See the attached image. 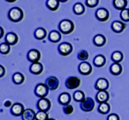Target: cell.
Segmentation results:
<instances>
[{
  "instance_id": "cell-24",
  "label": "cell",
  "mask_w": 129,
  "mask_h": 120,
  "mask_svg": "<svg viewBox=\"0 0 129 120\" xmlns=\"http://www.w3.org/2000/svg\"><path fill=\"white\" fill-rule=\"evenodd\" d=\"M46 5L50 10H57L59 7V0H47Z\"/></svg>"
},
{
  "instance_id": "cell-2",
  "label": "cell",
  "mask_w": 129,
  "mask_h": 120,
  "mask_svg": "<svg viewBox=\"0 0 129 120\" xmlns=\"http://www.w3.org/2000/svg\"><path fill=\"white\" fill-rule=\"evenodd\" d=\"M59 32L64 35H68V34L72 33L74 29V24L69 19H64L60 21L59 24Z\"/></svg>"
},
{
  "instance_id": "cell-39",
  "label": "cell",
  "mask_w": 129,
  "mask_h": 120,
  "mask_svg": "<svg viewBox=\"0 0 129 120\" xmlns=\"http://www.w3.org/2000/svg\"><path fill=\"white\" fill-rule=\"evenodd\" d=\"M5 74V68L4 66H2V65H0V78L4 77Z\"/></svg>"
},
{
  "instance_id": "cell-8",
  "label": "cell",
  "mask_w": 129,
  "mask_h": 120,
  "mask_svg": "<svg viewBox=\"0 0 129 120\" xmlns=\"http://www.w3.org/2000/svg\"><path fill=\"white\" fill-rule=\"evenodd\" d=\"M45 84L47 85V87H48L49 90H53V91H54V90L58 89V87H59V81L54 76H50L47 79Z\"/></svg>"
},
{
  "instance_id": "cell-25",
  "label": "cell",
  "mask_w": 129,
  "mask_h": 120,
  "mask_svg": "<svg viewBox=\"0 0 129 120\" xmlns=\"http://www.w3.org/2000/svg\"><path fill=\"white\" fill-rule=\"evenodd\" d=\"M114 7L117 10H122L126 8L127 5V1L126 0H114L113 1Z\"/></svg>"
},
{
  "instance_id": "cell-31",
  "label": "cell",
  "mask_w": 129,
  "mask_h": 120,
  "mask_svg": "<svg viewBox=\"0 0 129 120\" xmlns=\"http://www.w3.org/2000/svg\"><path fill=\"white\" fill-rule=\"evenodd\" d=\"M73 98L75 101L77 102H82L83 100L85 98V95L84 93V92L82 91H76L73 94Z\"/></svg>"
},
{
  "instance_id": "cell-23",
  "label": "cell",
  "mask_w": 129,
  "mask_h": 120,
  "mask_svg": "<svg viewBox=\"0 0 129 120\" xmlns=\"http://www.w3.org/2000/svg\"><path fill=\"white\" fill-rule=\"evenodd\" d=\"M48 38H49V41L52 42V43H58V42L61 39V34L57 30H53L49 33Z\"/></svg>"
},
{
  "instance_id": "cell-37",
  "label": "cell",
  "mask_w": 129,
  "mask_h": 120,
  "mask_svg": "<svg viewBox=\"0 0 129 120\" xmlns=\"http://www.w3.org/2000/svg\"><path fill=\"white\" fill-rule=\"evenodd\" d=\"M63 111H64V112L66 113V114L70 115V114H72V113L73 112L74 108H73V106H71V105H67V106H64Z\"/></svg>"
},
{
  "instance_id": "cell-9",
  "label": "cell",
  "mask_w": 129,
  "mask_h": 120,
  "mask_svg": "<svg viewBox=\"0 0 129 120\" xmlns=\"http://www.w3.org/2000/svg\"><path fill=\"white\" fill-rule=\"evenodd\" d=\"M37 108L39 109V111H42L47 112L50 108H51V102L46 98H41L37 103Z\"/></svg>"
},
{
  "instance_id": "cell-5",
  "label": "cell",
  "mask_w": 129,
  "mask_h": 120,
  "mask_svg": "<svg viewBox=\"0 0 129 120\" xmlns=\"http://www.w3.org/2000/svg\"><path fill=\"white\" fill-rule=\"evenodd\" d=\"M81 84V81L79 78L75 77V76H71L66 79V87L68 88V89H76V88L79 87Z\"/></svg>"
},
{
  "instance_id": "cell-34",
  "label": "cell",
  "mask_w": 129,
  "mask_h": 120,
  "mask_svg": "<svg viewBox=\"0 0 129 120\" xmlns=\"http://www.w3.org/2000/svg\"><path fill=\"white\" fill-rule=\"evenodd\" d=\"M48 119V115L47 112L42 111H39L35 114V120H47Z\"/></svg>"
},
{
  "instance_id": "cell-15",
  "label": "cell",
  "mask_w": 129,
  "mask_h": 120,
  "mask_svg": "<svg viewBox=\"0 0 129 120\" xmlns=\"http://www.w3.org/2000/svg\"><path fill=\"white\" fill-rule=\"evenodd\" d=\"M29 71L33 74L35 75H39L42 73L43 71V66L41 62H34L31 64V66L29 67Z\"/></svg>"
},
{
  "instance_id": "cell-13",
  "label": "cell",
  "mask_w": 129,
  "mask_h": 120,
  "mask_svg": "<svg viewBox=\"0 0 129 120\" xmlns=\"http://www.w3.org/2000/svg\"><path fill=\"white\" fill-rule=\"evenodd\" d=\"M27 57H28V60L30 62H32V63L38 62L41 59V53H40V51L37 49H31L28 51Z\"/></svg>"
},
{
  "instance_id": "cell-44",
  "label": "cell",
  "mask_w": 129,
  "mask_h": 120,
  "mask_svg": "<svg viewBox=\"0 0 129 120\" xmlns=\"http://www.w3.org/2000/svg\"><path fill=\"white\" fill-rule=\"evenodd\" d=\"M47 120H55V119H53V118H48Z\"/></svg>"
},
{
  "instance_id": "cell-18",
  "label": "cell",
  "mask_w": 129,
  "mask_h": 120,
  "mask_svg": "<svg viewBox=\"0 0 129 120\" xmlns=\"http://www.w3.org/2000/svg\"><path fill=\"white\" fill-rule=\"evenodd\" d=\"M35 114L36 113L32 109H26L22 113V120H35Z\"/></svg>"
},
{
  "instance_id": "cell-3",
  "label": "cell",
  "mask_w": 129,
  "mask_h": 120,
  "mask_svg": "<svg viewBox=\"0 0 129 120\" xmlns=\"http://www.w3.org/2000/svg\"><path fill=\"white\" fill-rule=\"evenodd\" d=\"M48 87H47V85L44 83H39L38 85L35 87V93L37 97L41 98H46V96L48 93Z\"/></svg>"
},
{
  "instance_id": "cell-40",
  "label": "cell",
  "mask_w": 129,
  "mask_h": 120,
  "mask_svg": "<svg viewBox=\"0 0 129 120\" xmlns=\"http://www.w3.org/2000/svg\"><path fill=\"white\" fill-rule=\"evenodd\" d=\"M4 105H5V107H10V106H12V103H11V101H10V100L5 101V103Z\"/></svg>"
},
{
  "instance_id": "cell-28",
  "label": "cell",
  "mask_w": 129,
  "mask_h": 120,
  "mask_svg": "<svg viewBox=\"0 0 129 120\" xmlns=\"http://www.w3.org/2000/svg\"><path fill=\"white\" fill-rule=\"evenodd\" d=\"M73 11L76 15H83L85 11V7L83 4L77 3L73 6Z\"/></svg>"
},
{
  "instance_id": "cell-43",
  "label": "cell",
  "mask_w": 129,
  "mask_h": 120,
  "mask_svg": "<svg viewBox=\"0 0 129 120\" xmlns=\"http://www.w3.org/2000/svg\"><path fill=\"white\" fill-rule=\"evenodd\" d=\"M59 2H61V3H64V2H67L68 0H59Z\"/></svg>"
},
{
  "instance_id": "cell-20",
  "label": "cell",
  "mask_w": 129,
  "mask_h": 120,
  "mask_svg": "<svg viewBox=\"0 0 129 120\" xmlns=\"http://www.w3.org/2000/svg\"><path fill=\"white\" fill-rule=\"evenodd\" d=\"M93 63L96 67H102L105 65L106 63V58L104 55L103 54H98L94 58V61H93Z\"/></svg>"
},
{
  "instance_id": "cell-7",
  "label": "cell",
  "mask_w": 129,
  "mask_h": 120,
  "mask_svg": "<svg viewBox=\"0 0 129 120\" xmlns=\"http://www.w3.org/2000/svg\"><path fill=\"white\" fill-rule=\"evenodd\" d=\"M95 17L100 22H105L109 17V10L105 8H100L95 11Z\"/></svg>"
},
{
  "instance_id": "cell-32",
  "label": "cell",
  "mask_w": 129,
  "mask_h": 120,
  "mask_svg": "<svg viewBox=\"0 0 129 120\" xmlns=\"http://www.w3.org/2000/svg\"><path fill=\"white\" fill-rule=\"evenodd\" d=\"M10 51V46L8 43H3L0 44V53L3 54H9Z\"/></svg>"
},
{
  "instance_id": "cell-42",
  "label": "cell",
  "mask_w": 129,
  "mask_h": 120,
  "mask_svg": "<svg viewBox=\"0 0 129 120\" xmlns=\"http://www.w3.org/2000/svg\"><path fill=\"white\" fill-rule=\"evenodd\" d=\"M5 1L9 2V3H14V2H16V0H5Z\"/></svg>"
},
{
  "instance_id": "cell-1",
  "label": "cell",
  "mask_w": 129,
  "mask_h": 120,
  "mask_svg": "<svg viewBox=\"0 0 129 120\" xmlns=\"http://www.w3.org/2000/svg\"><path fill=\"white\" fill-rule=\"evenodd\" d=\"M9 19L13 23H18L23 18V11L19 7H13L9 10L8 13Z\"/></svg>"
},
{
  "instance_id": "cell-38",
  "label": "cell",
  "mask_w": 129,
  "mask_h": 120,
  "mask_svg": "<svg viewBox=\"0 0 129 120\" xmlns=\"http://www.w3.org/2000/svg\"><path fill=\"white\" fill-rule=\"evenodd\" d=\"M107 120H120V117H119V116L117 114H115V113H112V114L109 115Z\"/></svg>"
},
{
  "instance_id": "cell-36",
  "label": "cell",
  "mask_w": 129,
  "mask_h": 120,
  "mask_svg": "<svg viewBox=\"0 0 129 120\" xmlns=\"http://www.w3.org/2000/svg\"><path fill=\"white\" fill-rule=\"evenodd\" d=\"M99 4V0H86V5L89 8H95Z\"/></svg>"
},
{
  "instance_id": "cell-12",
  "label": "cell",
  "mask_w": 129,
  "mask_h": 120,
  "mask_svg": "<svg viewBox=\"0 0 129 120\" xmlns=\"http://www.w3.org/2000/svg\"><path fill=\"white\" fill-rule=\"evenodd\" d=\"M24 111V107L21 103H15L12 105L11 108H10V112L13 116L18 117V116H22Z\"/></svg>"
},
{
  "instance_id": "cell-21",
  "label": "cell",
  "mask_w": 129,
  "mask_h": 120,
  "mask_svg": "<svg viewBox=\"0 0 129 120\" xmlns=\"http://www.w3.org/2000/svg\"><path fill=\"white\" fill-rule=\"evenodd\" d=\"M93 43L96 47H103L106 43V38L103 35H96L93 38Z\"/></svg>"
},
{
  "instance_id": "cell-6",
  "label": "cell",
  "mask_w": 129,
  "mask_h": 120,
  "mask_svg": "<svg viewBox=\"0 0 129 120\" xmlns=\"http://www.w3.org/2000/svg\"><path fill=\"white\" fill-rule=\"evenodd\" d=\"M73 50V47L69 43H63L59 46V52L61 55H69Z\"/></svg>"
},
{
  "instance_id": "cell-14",
  "label": "cell",
  "mask_w": 129,
  "mask_h": 120,
  "mask_svg": "<svg viewBox=\"0 0 129 120\" xmlns=\"http://www.w3.org/2000/svg\"><path fill=\"white\" fill-rule=\"evenodd\" d=\"M95 99L99 104L102 103H107L109 99V94L107 91H99L95 95Z\"/></svg>"
},
{
  "instance_id": "cell-30",
  "label": "cell",
  "mask_w": 129,
  "mask_h": 120,
  "mask_svg": "<svg viewBox=\"0 0 129 120\" xmlns=\"http://www.w3.org/2000/svg\"><path fill=\"white\" fill-rule=\"evenodd\" d=\"M110 111V106L108 103H102L98 106V111L102 114H107Z\"/></svg>"
},
{
  "instance_id": "cell-17",
  "label": "cell",
  "mask_w": 129,
  "mask_h": 120,
  "mask_svg": "<svg viewBox=\"0 0 129 120\" xmlns=\"http://www.w3.org/2000/svg\"><path fill=\"white\" fill-rule=\"evenodd\" d=\"M18 42V36L16 33L9 32L5 35V43H8L10 46L15 45Z\"/></svg>"
},
{
  "instance_id": "cell-29",
  "label": "cell",
  "mask_w": 129,
  "mask_h": 120,
  "mask_svg": "<svg viewBox=\"0 0 129 120\" xmlns=\"http://www.w3.org/2000/svg\"><path fill=\"white\" fill-rule=\"evenodd\" d=\"M111 59L114 62H116V63H120L123 60V54L120 51H115L111 55Z\"/></svg>"
},
{
  "instance_id": "cell-11",
  "label": "cell",
  "mask_w": 129,
  "mask_h": 120,
  "mask_svg": "<svg viewBox=\"0 0 129 120\" xmlns=\"http://www.w3.org/2000/svg\"><path fill=\"white\" fill-rule=\"evenodd\" d=\"M109 81L105 78H100L96 81L95 85V88L97 91H107L109 88Z\"/></svg>"
},
{
  "instance_id": "cell-26",
  "label": "cell",
  "mask_w": 129,
  "mask_h": 120,
  "mask_svg": "<svg viewBox=\"0 0 129 120\" xmlns=\"http://www.w3.org/2000/svg\"><path fill=\"white\" fill-rule=\"evenodd\" d=\"M47 36V30L43 28H38L35 31V37L37 40H43Z\"/></svg>"
},
{
  "instance_id": "cell-27",
  "label": "cell",
  "mask_w": 129,
  "mask_h": 120,
  "mask_svg": "<svg viewBox=\"0 0 129 120\" xmlns=\"http://www.w3.org/2000/svg\"><path fill=\"white\" fill-rule=\"evenodd\" d=\"M24 79H25V77L22 73H14L13 77H12V81L16 85H21L24 82Z\"/></svg>"
},
{
  "instance_id": "cell-33",
  "label": "cell",
  "mask_w": 129,
  "mask_h": 120,
  "mask_svg": "<svg viewBox=\"0 0 129 120\" xmlns=\"http://www.w3.org/2000/svg\"><path fill=\"white\" fill-rule=\"evenodd\" d=\"M120 19L123 22H129V9H124L122 10H120Z\"/></svg>"
},
{
  "instance_id": "cell-22",
  "label": "cell",
  "mask_w": 129,
  "mask_h": 120,
  "mask_svg": "<svg viewBox=\"0 0 129 120\" xmlns=\"http://www.w3.org/2000/svg\"><path fill=\"white\" fill-rule=\"evenodd\" d=\"M122 72V67L120 63L114 62L110 67V73L113 75H120Z\"/></svg>"
},
{
  "instance_id": "cell-19",
  "label": "cell",
  "mask_w": 129,
  "mask_h": 120,
  "mask_svg": "<svg viewBox=\"0 0 129 120\" xmlns=\"http://www.w3.org/2000/svg\"><path fill=\"white\" fill-rule=\"evenodd\" d=\"M71 95L68 92H62L61 94L59 96V104L63 105V106H67L71 102Z\"/></svg>"
},
{
  "instance_id": "cell-35",
  "label": "cell",
  "mask_w": 129,
  "mask_h": 120,
  "mask_svg": "<svg viewBox=\"0 0 129 120\" xmlns=\"http://www.w3.org/2000/svg\"><path fill=\"white\" fill-rule=\"evenodd\" d=\"M78 58L79 59L80 61H82V62H85V61L88 60V58H89L88 52L85 51V50H82V51H80L79 53L78 54Z\"/></svg>"
},
{
  "instance_id": "cell-4",
  "label": "cell",
  "mask_w": 129,
  "mask_h": 120,
  "mask_svg": "<svg viewBox=\"0 0 129 120\" xmlns=\"http://www.w3.org/2000/svg\"><path fill=\"white\" fill-rule=\"evenodd\" d=\"M94 107H95V101L91 98H85L80 104V108L84 111H86V112L91 111L94 109Z\"/></svg>"
},
{
  "instance_id": "cell-16",
  "label": "cell",
  "mask_w": 129,
  "mask_h": 120,
  "mask_svg": "<svg viewBox=\"0 0 129 120\" xmlns=\"http://www.w3.org/2000/svg\"><path fill=\"white\" fill-rule=\"evenodd\" d=\"M112 30L115 33H121L126 29V24L121 21H114L111 25Z\"/></svg>"
},
{
  "instance_id": "cell-10",
  "label": "cell",
  "mask_w": 129,
  "mask_h": 120,
  "mask_svg": "<svg viewBox=\"0 0 129 120\" xmlns=\"http://www.w3.org/2000/svg\"><path fill=\"white\" fill-rule=\"evenodd\" d=\"M78 71L83 75H89L92 72V67L87 62H82L78 66Z\"/></svg>"
},
{
  "instance_id": "cell-41",
  "label": "cell",
  "mask_w": 129,
  "mask_h": 120,
  "mask_svg": "<svg viewBox=\"0 0 129 120\" xmlns=\"http://www.w3.org/2000/svg\"><path fill=\"white\" fill-rule=\"evenodd\" d=\"M4 33H5V30H4V29L2 28L1 26H0V39H1L2 37L4 36Z\"/></svg>"
}]
</instances>
